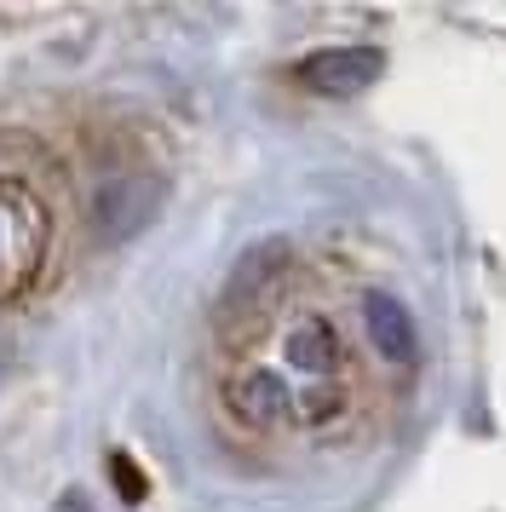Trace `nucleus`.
Returning a JSON list of instances; mask_svg holds the SVG:
<instances>
[{"label": "nucleus", "mask_w": 506, "mask_h": 512, "mask_svg": "<svg viewBox=\"0 0 506 512\" xmlns=\"http://www.w3.org/2000/svg\"><path fill=\"white\" fill-rule=\"evenodd\" d=\"M110 478H115V495H121L127 507H144L150 484H144V472L133 466V455H110Z\"/></svg>", "instance_id": "obj_4"}, {"label": "nucleus", "mask_w": 506, "mask_h": 512, "mask_svg": "<svg viewBox=\"0 0 506 512\" xmlns=\"http://www.w3.org/2000/svg\"><path fill=\"white\" fill-rule=\"evenodd\" d=\"M58 202L41 173L0 162V305L41 294L58 265Z\"/></svg>", "instance_id": "obj_1"}, {"label": "nucleus", "mask_w": 506, "mask_h": 512, "mask_svg": "<svg viewBox=\"0 0 506 512\" xmlns=\"http://www.w3.org/2000/svg\"><path fill=\"white\" fill-rule=\"evenodd\" d=\"M357 334H363L368 357L380 374H414L420 363V334H414V317L409 305L386 294V288H368L357 300Z\"/></svg>", "instance_id": "obj_2"}, {"label": "nucleus", "mask_w": 506, "mask_h": 512, "mask_svg": "<svg viewBox=\"0 0 506 512\" xmlns=\"http://www.w3.org/2000/svg\"><path fill=\"white\" fill-rule=\"evenodd\" d=\"M380 75V52H322V58H305L299 64V81L311 87V93H363L368 81Z\"/></svg>", "instance_id": "obj_3"}]
</instances>
